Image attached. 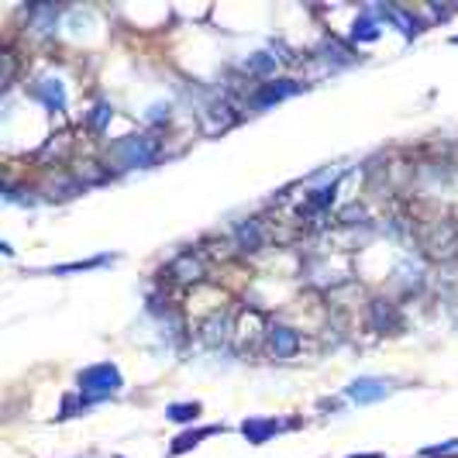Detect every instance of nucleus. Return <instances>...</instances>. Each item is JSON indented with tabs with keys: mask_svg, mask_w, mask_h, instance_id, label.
Returning <instances> with one entry per match:
<instances>
[{
	"mask_svg": "<svg viewBox=\"0 0 458 458\" xmlns=\"http://www.w3.org/2000/svg\"><path fill=\"white\" fill-rule=\"evenodd\" d=\"M290 93H297L293 80H283L279 86H276V83H269V86H262V93L252 100V107H269V104H279V100H286Z\"/></svg>",
	"mask_w": 458,
	"mask_h": 458,
	"instance_id": "nucleus-6",
	"label": "nucleus"
},
{
	"mask_svg": "<svg viewBox=\"0 0 458 458\" xmlns=\"http://www.w3.org/2000/svg\"><path fill=\"white\" fill-rule=\"evenodd\" d=\"M196 413H200L196 404H172L165 410V417H169V421H180V424H183V421H196Z\"/></svg>",
	"mask_w": 458,
	"mask_h": 458,
	"instance_id": "nucleus-11",
	"label": "nucleus"
},
{
	"mask_svg": "<svg viewBox=\"0 0 458 458\" xmlns=\"http://www.w3.org/2000/svg\"><path fill=\"white\" fill-rule=\"evenodd\" d=\"M276 55H269V52H255V55H248L245 59V69L248 73H255V76H269V73H276Z\"/></svg>",
	"mask_w": 458,
	"mask_h": 458,
	"instance_id": "nucleus-9",
	"label": "nucleus"
},
{
	"mask_svg": "<svg viewBox=\"0 0 458 458\" xmlns=\"http://www.w3.org/2000/svg\"><path fill=\"white\" fill-rule=\"evenodd\" d=\"M458 448V438L455 441H445V445H434V448H424V455L431 458V455H445V452H455Z\"/></svg>",
	"mask_w": 458,
	"mask_h": 458,
	"instance_id": "nucleus-15",
	"label": "nucleus"
},
{
	"mask_svg": "<svg viewBox=\"0 0 458 458\" xmlns=\"http://www.w3.org/2000/svg\"><path fill=\"white\" fill-rule=\"evenodd\" d=\"M351 38L358 42H372V38H379V25L372 21V18H362V21H355V31H351Z\"/></svg>",
	"mask_w": 458,
	"mask_h": 458,
	"instance_id": "nucleus-12",
	"label": "nucleus"
},
{
	"mask_svg": "<svg viewBox=\"0 0 458 458\" xmlns=\"http://www.w3.org/2000/svg\"><path fill=\"white\" fill-rule=\"evenodd\" d=\"M121 389V372H117V365H110V362H100V365H90L86 372H80V393L83 397V406L97 404V400H104L110 393H117Z\"/></svg>",
	"mask_w": 458,
	"mask_h": 458,
	"instance_id": "nucleus-1",
	"label": "nucleus"
},
{
	"mask_svg": "<svg viewBox=\"0 0 458 458\" xmlns=\"http://www.w3.org/2000/svg\"><path fill=\"white\" fill-rule=\"evenodd\" d=\"M242 431H245V438H248L252 445H262L272 431H279V424H276V421H245Z\"/></svg>",
	"mask_w": 458,
	"mask_h": 458,
	"instance_id": "nucleus-7",
	"label": "nucleus"
},
{
	"mask_svg": "<svg viewBox=\"0 0 458 458\" xmlns=\"http://www.w3.org/2000/svg\"><path fill=\"white\" fill-rule=\"evenodd\" d=\"M110 117H114V107L110 104H97L93 114H90V124H93V131H104L110 124Z\"/></svg>",
	"mask_w": 458,
	"mask_h": 458,
	"instance_id": "nucleus-13",
	"label": "nucleus"
},
{
	"mask_svg": "<svg viewBox=\"0 0 458 458\" xmlns=\"http://www.w3.org/2000/svg\"><path fill=\"white\" fill-rule=\"evenodd\" d=\"M269 345H272V355H276V358H290V355L300 348V334L290 331V327H283V324H272Z\"/></svg>",
	"mask_w": 458,
	"mask_h": 458,
	"instance_id": "nucleus-4",
	"label": "nucleus"
},
{
	"mask_svg": "<svg viewBox=\"0 0 458 458\" xmlns=\"http://www.w3.org/2000/svg\"><path fill=\"white\" fill-rule=\"evenodd\" d=\"M345 393H348V400H355V404H376V400H382V397H389V393H393V386H389L386 379L358 376L348 389H345Z\"/></svg>",
	"mask_w": 458,
	"mask_h": 458,
	"instance_id": "nucleus-3",
	"label": "nucleus"
},
{
	"mask_svg": "<svg viewBox=\"0 0 458 458\" xmlns=\"http://www.w3.org/2000/svg\"><path fill=\"white\" fill-rule=\"evenodd\" d=\"M217 428H204V431H196V434H183V438H176V445H172V455H180V452H187V448H193L204 434H214Z\"/></svg>",
	"mask_w": 458,
	"mask_h": 458,
	"instance_id": "nucleus-14",
	"label": "nucleus"
},
{
	"mask_svg": "<svg viewBox=\"0 0 458 458\" xmlns=\"http://www.w3.org/2000/svg\"><path fill=\"white\" fill-rule=\"evenodd\" d=\"M159 155V141L148 135H128L124 141L114 145V159L121 162L124 169H135V165H152Z\"/></svg>",
	"mask_w": 458,
	"mask_h": 458,
	"instance_id": "nucleus-2",
	"label": "nucleus"
},
{
	"mask_svg": "<svg viewBox=\"0 0 458 458\" xmlns=\"http://www.w3.org/2000/svg\"><path fill=\"white\" fill-rule=\"evenodd\" d=\"M238 245H242V248H259V245H262V235H259V224H255V221H245L242 228H238Z\"/></svg>",
	"mask_w": 458,
	"mask_h": 458,
	"instance_id": "nucleus-10",
	"label": "nucleus"
},
{
	"mask_svg": "<svg viewBox=\"0 0 458 458\" xmlns=\"http://www.w3.org/2000/svg\"><path fill=\"white\" fill-rule=\"evenodd\" d=\"M169 272H172V279H196L200 276V262L193 259V252H187V255H180L172 266H169Z\"/></svg>",
	"mask_w": 458,
	"mask_h": 458,
	"instance_id": "nucleus-8",
	"label": "nucleus"
},
{
	"mask_svg": "<svg viewBox=\"0 0 458 458\" xmlns=\"http://www.w3.org/2000/svg\"><path fill=\"white\" fill-rule=\"evenodd\" d=\"M35 97L38 100H45L49 104V110H62L66 107V90H62V83L59 80H42V83H35Z\"/></svg>",
	"mask_w": 458,
	"mask_h": 458,
	"instance_id": "nucleus-5",
	"label": "nucleus"
}]
</instances>
